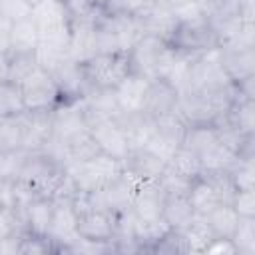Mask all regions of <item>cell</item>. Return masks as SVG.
Segmentation results:
<instances>
[{"label":"cell","mask_w":255,"mask_h":255,"mask_svg":"<svg viewBox=\"0 0 255 255\" xmlns=\"http://www.w3.org/2000/svg\"><path fill=\"white\" fill-rule=\"evenodd\" d=\"M84 76L92 90H114L129 72L128 52L96 54L82 62Z\"/></svg>","instance_id":"52a82bcc"},{"label":"cell","mask_w":255,"mask_h":255,"mask_svg":"<svg viewBox=\"0 0 255 255\" xmlns=\"http://www.w3.org/2000/svg\"><path fill=\"white\" fill-rule=\"evenodd\" d=\"M28 2H30V4H32V6H36V4H40V2H42V0H28Z\"/></svg>","instance_id":"db71d44e"},{"label":"cell","mask_w":255,"mask_h":255,"mask_svg":"<svg viewBox=\"0 0 255 255\" xmlns=\"http://www.w3.org/2000/svg\"><path fill=\"white\" fill-rule=\"evenodd\" d=\"M147 0H106L104 10L112 16H133Z\"/></svg>","instance_id":"7dc6e473"},{"label":"cell","mask_w":255,"mask_h":255,"mask_svg":"<svg viewBox=\"0 0 255 255\" xmlns=\"http://www.w3.org/2000/svg\"><path fill=\"white\" fill-rule=\"evenodd\" d=\"M205 253H225V255H237V253H235V247H233V243H231V239H227V237H215V239H213V241L207 245Z\"/></svg>","instance_id":"c3c4849f"},{"label":"cell","mask_w":255,"mask_h":255,"mask_svg":"<svg viewBox=\"0 0 255 255\" xmlns=\"http://www.w3.org/2000/svg\"><path fill=\"white\" fill-rule=\"evenodd\" d=\"M40 44V34H38V26L34 22L32 16L12 22V30H10V54L16 52H36Z\"/></svg>","instance_id":"f1b7e54d"},{"label":"cell","mask_w":255,"mask_h":255,"mask_svg":"<svg viewBox=\"0 0 255 255\" xmlns=\"http://www.w3.org/2000/svg\"><path fill=\"white\" fill-rule=\"evenodd\" d=\"M60 94H62V102H76V100H84L92 88L84 76V70H82V64L72 60V58H66L62 64H58L52 72H48Z\"/></svg>","instance_id":"8fae6325"},{"label":"cell","mask_w":255,"mask_h":255,"mask_svg":"<svg viewBox=\"0 0 255 255\" xmlns=\"http://www.w3.org/2000/svg\"><path fill=\"white\" fill-rule=\"evenodd\" d=\"M173 54H175V50L167 42H163L157 36L143 34L128 52L129 72L143 76L147 80L161 78V74L165 72Z\"/></svg>","instance_id":"7a4b0ae2"},{"label":"cell","mask_w":255,"mask_h":255,"mask_svg":"<svg viewBox=\"0 0 255 255\" xmlns=\"http://www.w3.org/2000/svg\"><path fill=\"white\" fill-rule=\"evenodd\" d=\"M40 66H38V60H36V54L34 52H16V54H10V76H8V80L14 82V84H22Z\"/></svg>","instance_id":"ab89813d"},{"label":"cell","mask_w":255,"mask_h":255,"mask_svg":"<svg viewBox=\"0 0 255 255\" xmlns=\"http://www.w3.org/2000/svg\"><path fill=\"white\" fill-rule=\"evenodd\" d=\"M237 159H239V157H237L229 147H225L221 141H217L213 147H209V149L199 157L203 169H229Z\"/></svg>","instance_id":"60d3db41"},{"label":"cell","mask_w":255,"mask_h":255,"mask_svg":"<svg viewBox=\"0 0 255 255\" xmlns=\"http://www.w3.org/2000/svg\"><path fill=\"white\" fill-rule=\"evenodd\" d=\"M135 22L139 24L143 34L149 36H157L163 42H169L175 26H177V16L175 10L171 6V2L167 0H147L135 14H133Z\"/></svg>","instance_id":"9c48e42d"},{"label":"cell","mask_w":255,"mask_h":255,"mask_svg":"<svg viewBox=\"0 0 255 255\" xmlns=\"http://www.w3.org/2000/svg\"><path fill=\"white\" fill-rule=\"evenodd\" d=\"M217 52H219L221 66L233 84L249 76H255V48L253 46L219 44Z\"/></svg>","instance_id":"4fadbf2b"},{"label":"cell","mask_w":255,"mask_h":255,"mask_svg":"<svg viewBox=\"0 0 255 255\" xmlns=\"http://www.w3.org/2000/svg\"><path fill=\"white\" fill-rule=\"evenodd\" d=\"M229 177L237 189H255V159H237L229 169Z\"/></svg>","instance_id":"7bdbcfd3"},{"label":"cell","mask_w":255,"mask_h":255,"mask_svg":"<svg viewBox=\"0 0 255 255\" xmlns=\"http://www.w3.org/2000/svg\"><path fill=\"white\" fill-rule=\"evenodd\" d=\"M62 145H64V151H66V165L68 163H78V161H88L92 157H96L100 151L90 128L86 129H80L78 133L62 139Z\"/></svg>","instance_id":"d4e9b609"},{"label":"cell","mask_w":255,"mask_h":255,"mask_svg":"<svg viewBox=\"0 0 255 255\" xmlns=\"http://www.w3.org/2000/svg\"><path fill=\"white\" fill-rule=\"evenodd\" d=\"M229 239L237 255H255V217H239V223Z\"/></svg>","instance_id":"f35d334b"},{"label":"cell","mask_w":255,"mask_h":255,"mask_svg":"<svg viewBox=\"0 0 255 255\" xmlns=\"http://www.w3.org/2000/svg\"><path fill=\"white\" fill-rule=\"evenodd\" d=\"M24 149V129L20 116L0 118V153Z\"/></svg>","instance_id":"836d02e7"},{"label":"cell","mask_w":255,"mask_h":255,"mask_svg":"<svg viewBox=\"0 0 255 255\" xmlns=\"http://www.w3.org/2000/svg\"><path fill=\"white\" fill-rule=\"evenodd\" d=\"M34 6L28 0H0V16L8 22H18L32 16Z\"/></svg>","instance_id":"f6af8a7d"},{"label":"cell","mask_w":255,"mask_h":255,"mask_svg":"<svg viewBox=\"0 0 255 255\" xmlns=\"http://www.w3.org/2000/svg\"><path fill=\"white\" fill-rule=\"evenodd\" d=\"M76 233L90 241L114 243V215L102 209H86L78 213Z\"/></svg>","instance_id":"e0dca14e"},{"label":"cell","mask_w":255,"mask_h":255,"mask_svg":"<svg viewBox=\"0 0 255 255\" xmlns=\"http://www.w3.org/2000/svg\"><path fill=\"white\" fill-rule=\"evenodd\" d=\"M149 82L151 80H147L143 76L128 74L114 88L116 102H118V108H120L122 114H135V112L143 110V102H145V94H147Z\"/></svg>","instance_id":"d6986e66"},{"label":"cell","mask_w":255,"mask_h":255,"mask_svg":"<svg viewBox=\"0 0 255 255\" xmlns=\"http://www.w3.org/2000/svg\"><path fill=\"white\" fill-rule=\"evenodd\" d=\"M233 86L229 76L225 74L219 52L217 48L199 56L191 58L189 72H187V88L185 90H195L203 94H215V92H225ZM183 92V90H181Z\"/></svg>","instance_id":"5b68a950"},{"label":"cell","mask_w":255,"mask_h":255,"mask_svg":"<svg viewBox=\"0 0 255 255\" xmlns=\"http://www.w3.org/2000/svg\"><path fill=\"white\" fill-rule=\"evenodd\" d=\"M185 129L187 124L177 112H169L159 118H153V135L147 141V147L167 159L173 149L181 147Z\"/></svg>","instance_id":"30bf717a"},{"label":"cell","mask_w":255,"mask_h":255,"mask_svg":"<svg viewBox=\"0 0 255 255\" xmlns=\"http://www.w3.org/2000/svg\"><path fill=\"white\" fill-rule=\"evenodd\" d=\"M120 126L124 128L128 141H129V149L131 147H141L147 145V141L153 135V118H149L143 112H135V114H122L118 118Z\"/></svg>","instance_id":"cb8c5ba5"},{"label":"cell","mask_w":255,"mask_h":255,"mask_svg":"<svg viewBox=\"0 0 255 255\" xmlns=\"http://www.w3.org/2000/svg\"><path fill=\"white\" fill-rule=\"evenodd\" d=\"M239 131L247 135H255V100H239L235 98L229 106V110L219 118Z\"/></svg>","instance_id":"f546056e"},{"label":"cell","mask_w":255,"mask_h":255,"mask_svg":"<svg viewBox=\"0 0 255 255\" xmlns=\"http://www.w3.org/2000/svg\"><path fill=\"white\" fill-rule=\"evenodd\" d=\"M231 207L239 217H255V189H237L231 199Z\"/></svg>","instance_id":"bcb514c9"},{"label":"cell","mask_w":255,"mask_h":255,"mask_svg":"<svg viewBox=\"0 0 255 255\" xmlns=\"http://www.w3.org/2000/svg\"><path fill=\"white\" fill-rule=\"evenodd\" d=\"M100 24L112 34V38L118 44L120 52H129L131 46L143 36L139 24L135 22L133 16H112V14H104V18L100 20Z\"/></svg>","instance_id":"44dd1931"},{"label":"cell","mask_w":255,"mask_h":255,"mask_svg":"<svg viewBox=\"0 0 255 255\" xmlns=\"http://www.w3.org/2000/svg\"><path fill=\"white\" fill-rule=\"evenodd\" d=\"M203 217H205V221L211 227L215 237H227L229 239L233 235L237 223H239V215H237V211L229 203H217Z\"/></svg>","instance_id":"1f68e13d"},{"label":"cell","mask_w":255,"mask_h":255,"mask_svg":"<svg viewBox=\"0 0 255 255\" xmlns=\"http://www.w3.org/2000/svg\"><path fill=\"white\" fill-rule=\"evenodd\" d=\"M217 131L215 126L209 124H199V126H187L181 147L189 149L191 153H195L197 157H201L209 147H213L217 143Z\"/></svg>","instance_id":"4dcf8cb0"},{"label":"cell","mask_w":255,"mask_h":255,"mask_svg":"<svg viewBox=\"0 0 255 255\" xmlns=\"http://www.w3.org/2000/svg\"><path fill=\"white\" fill-rule=\"evenodd\" d=\"M122 163L124 169L133 179L141 181V179H157L163 173L167 159L155 153L153 149H149L147 145H141V147H131L128 155L122 159Z\"/></svg>","instance_id":"5bb4252c"},{"label":"cell","mask_w":255,"mask_h":255,"mask_svg":"<svg viewBox=\"0 0 255 255\" xmlns=\"http://www.w3.org/2000/svg\"><path fill=\"white\" fill-rule=\"evenodd\" d=\"M167 2H169V0H167Z\"/></svg>","instance_id":"9f6ffc18"},{"label":"cell","mask_w":255,"mask_h":255,"mask_svg":"<svg viewBox=\"0 0 255 255\" xmlns=\"http://www.w3.org/2000/svg\"><path fill=\"white\" fill-rule=\"evenodd\" d=\"M10 76V54H0V82Z\"/></svg>","instance_id":"816d5d0a"},{"label":"cell","mask_w":255,"mask_h":255,"mask_svg":"<svg viewBox=\"0 0 255 255\" xmlns=\"http://www.w3.org/2000/svg\"><path fill=\"white\" fill-rule=\"evenodd\" d=\"M20 90H22V100H24L26 112L54 110L62 102V94H60L54 78L46 70H42V68L32 72L20 84Z\"/></svg>","instance_id":"ba28073f"},{"label":"cell","mask_w":255,"mask_h":255,"mask_svg":"<svg viewBox=\"0 0 255 255\" xmlns=\"http://www.w3.org/2000/svg\"><path fill=\"white\" fill-rule=\"evenodd\" d=\"M66 171L76 191H96L116 179L124 171V163L122 159H116L112 155L98 153L88 161L68 163Z\"/></svg>","instance_id":"3957f363"},{"label":"cell","mask_w":255,"mask_h":255,"mask_svg":"<svg viewBox=\"0 0 255 255\" xmlns=\"http://www.w3.org/2000/svg\"><path fill=\"white\" fill-rule=\"evenodd\" d=\"M169 231V225L163 221V217L157 219H137L133 221V239L137 243L139 253L149 251L153 253V247L163 239V235Z\"/></svg>","instance_id":"484cf974"},{"label":"cell","mask_w":255,"mask_h":255,"mask_svg":"<svg viewBox=\"0 0 255 255\" xmlns=\"http://www.w3.org/2000/svg\"><path fill=\"white\" fill-rule=\"evenodd\" d=\"M157 181H159L165 197H169V195H187L189 189H191V183H193V179L177 175L169 169H163V173L157 177Z\"/></svg>","instance_id":"ee69618b"},{"label":"cell","mask_w":255,"mask_h":255,"mask_svg":"<svg viewBox=\"0 0 255 255\" xmlns=\"http://www.w3.org/2000/svg\"><path fill=\"white\" fill-rule=\"evenodd\" d=\"M177 100H179V92L167 80L155 78V80L149 82L141 112L147 114L149 118H159L163 114L175 112L177 110Z\"/></svg>","instance_id":"ffe728a7"},{"label":"cell","mask_w":255,"mask_h":255,"mask_svg":"<svg viewBox=\"0 0 255 255\" xmlns=\"http://www.w3.org/2000/svg\"><path fill=\"white\" fill-rule=\"evenodd\" d=\"M199 177L209 183V187L215 191L219 203L231 205V199L235 195V185H233L227 169H201Z\"/></svg>","instance_id":"74e56055"},{"label":"cell","mask_w":255,"mask_h":255,"mask_svg":"<svg viewBox=\"0 0 255 255\" xmlns=\"http://www.w3.org/2000/svg\"><path fill=\"white\" fill-rule=\"evenodd\" d=\"M137 179H133L126 169L112 179L108 185L102 187V201L104 209L110 211L112 215H118L122 211L131 209V199H133V189H135Z\"/></svg>","instance_id":"ac0fdd59"},{"label":"cell","mask_w":255,"mask_h":255,"mask_svg":"<svg viewBox=\"0 0 255 255\" xmlns=\"http://www.w3.org/2000/svg\"><path fill=\"white\" fill-rule=\"evenodd\" d=\"M24 100L20 84H14L10 80L0 82V118H12L24 114Z\"/></svg>","instance_id":"8d00e7d4"},{"label":"cell","mask_w":255,"mask_h":255,"mask_svg":"<svg viewBox=\"0 0 255 255\" xmlns=\"http://www.w3.org/2000/svg\"><path fill=\"white\" fill-rule=\"evenodd\" d=\"M90 131L100 147L102 153L112 155L116 159H124L129 151V141L128 135L124 131V128L120 126L118 120H104L98 122L94 126H90Z\"/></svg>","instance_id":"2e32d148"},{"label":"cell","mask_w":255,"mask_h":255,"mask_svg":"<svg viewBox=\"0 0 255 255\" xmlns=\"http://www.w3.org/2000/svg\"><path fill=\"white\" fill-rule=\"evenodd\" d=\"M10 30L12 22L0 16V54H10Z\"/></svg>","instance_id":"f907efd6"},{"label":"cell","mask_w":255,"mask_h":255,"mask_svg":"<svg viewBox=\"0 0 255 255\" xmlns=\"http://www.w3.org/2000/svg\"><path fill=\"white\" fill-rule=\"evenodd\" d=\"M72 24H98L106 10L104 4H98L96 0H66Z\"/></svg>","instance_id":"e575fe53"},{"label":"cell","mask_w":255,"mask_h":255,"mask_svg":"<svg viewBox=\"0 0 255 255\" xmlns=\"http://www.w3.org/2000/svg\"><path fill=\"white\" fill-rule=\"evenodd\" d=\"M237 16L241 22H255V0H239Z\"/></svg>","instance_id":"681fc988"},{"label":"cell","mask_w":255,"mask_h":255,"mask_svg":"<svg viewBox=\"0 0 255 255\" xmlns=\"http://www.w3.org/2000/svg\"><path fill=\"white\" fill-rule=\"evenodd\" d=\"M187 199H189V203H191L195 215H205L207 211H211V209L219 203L215 191H213V189L209 187V183L203 181L201 177H195V179H193L191 189H189V193H187Z\"/></svg>","instance_id":"d590c367"},{"label":"cell","mask_w":255,"mask_h":255,"mask_svg":"<svg viewBox=\"0 0 255 255\" xmlns=\"http://www.w3.org/2000/svg\"><path fill=\"white\" fill-rule=\"evenodd\" d=\"M171 6H179V4H201L203 0H169Z\"/></svg>","instance_id":"f5cc1de1"},{"label":"cell","mask_w":255,"mask_h":255,"mask_svg":"<svg viewBox=\"0 0 255 255\" xmlns=\"http://www.w3.org/2000/svg\"><path fill=\"white\" fill-rule=\"evenodd\" d=\"M54 217V201L50 197H34L26 205V231L48 237Z\"/></svg>","instance_id":"7402d4cb"},{"label":"cell","mask_w":255,"mask_h":255,"mask_svg":"<svg viewBox=\"0 0 255 255\" xmlns=\"http://www.w3.org/2000/svg\"><path fill=\"white\" fill-rule=\"evenodd\" d=\"M68 173L66 165L56 161L44 151H30L18 177L16 185L28 197H54L64 185Z\"/></svg>","instance_id":"6da1fadb"},{"label":"cell","mask_w":255,"mask_h":255,"mask_svg":"<svg viewBox=\"0 0 255 255\" xmlns=\"http://www.w3.org/2000/svg\"><path fill=\"white\" fill-rule=\"evenodd\" d=\"M96 2H98V4H104V2H106V0H96Z\"/></svg>","instance_id":"11a10c76"},{"label":"cell","mask_w":255,"mask_h":255,"mask_svg":"<svg viewBox=\"0 0 255 255\" xmlns=\"http://www.w3.org/2000/svg\"><path fill=\"white\" fill-rule=\"evenodd\" d=\"M16 253H22V255H44V253H56V247H54V241L50 237H42V235L30 233V231H22V233H18Z\"/></svg>","instance_id":"b9f144b4"},{"label":"cell","mask_w":255,"mask_h":255,"mask_svg":"<svg viewBox=\"0 0 255 255\" xmlns=\"http://www.w3.org/2000/svg\"><path fill=\"white\" fill-rule=\"evenodd\" d=\"M32 18L38 26L40 42L68 46L72 18H70L66 0H42L40 4L34 6Z\"/></svg>","instance_id":"8992f818"},{"label":"cell","mask_w":255,"mask_h":255,"mask_svg":"<svg viewBox=\"0 0 255 255\" xmlns=\"http://www.w3.org/2000/svg\"><path fill=\"white\" fill-rule=\"evenodd\" d=\"M165 169H169V171H173L177 175H183L187 179H195V177H199L203 167H201V161H199V157L195 153H191L185 147H177L167 157Z\"/></svg>","instance_id":"d6a6232c"},{"label":"cell","mask_w":255,"mask_h":255,"mask_svg":"<svg viewBox=\"0 0 255 255\" xmlns=\"http://www.w3.org/2000/svg\"><path fill=\"white\" fill-rule=\"evenodd\" d=\"M24 129V149L42 151L54 135V110H34L20 114Z\"/></svg>","instance_id":"7c38bea8"},{"label":"cell","mask_w":255,"mask_h":255,"mask_svg":"<svg viewBox=\"0 0 255 255\" xmlns=\"http://www.w3.org/2000/svg\"><path fill=\"white\" fill-rule=\"evenodd\" d=\"M68 54L76 62H86L96 56V26L94 24H72L68 38Z\"/></svg>","instance_id":"603a6c76"},{"label":"cell","mask_w":255,"mask_h":255,"mask_svg":"<svg viewBox=\"0 0 255 255\" xmlns=\"http://www.w3.org/2000/svg\"><path fill=\"white\" fill-rule=\"evenodd\" d=\"M163 221L169 225L173 231H181L189 225V221L195 217V211L187 199V195H169L163 199V209H161Z\"/></svg>","instance_id":"4316f807"},{"label":"cell","mask_w":255,"mask_h":255,"mask_svg":"<svg viewBox=\"0 0 255 255\" xmlns=\"http://www.w3.org/2000/svg\"><path fill=\"white\" fill-rule=\"evenodd\" d=\"M165 193L157 179H141L135 183L133 199H131V213L137 219H157L161 217Z\"/></svg>","instance_id":"9a60e30c"},{"label":"cell","mask_w":255,"mask_h":255,"mask_svg":"<svg viewBox=\"0 0 255 255\" xmlns=\"http://www.w3.org/2000/svg\"><path fill=\"white\" fill-rule=\"evenodd\" d=\"M167 44L179 54L199 56V54L219 48V36L215 32V28L211 26V22L205 16H201L195 20L177 22Z\"/></svg>","instance_id":"277c9868"},{"label":"cell","mask_w":255,"mask_h":255,"mask_svg":"<svg viewBox=\"0 0 255 255\" xmlns=\"http://www.w3.org/2000/svg\"><path fill=\"white\" fill-rule=\"evenodd\" d=\"M179 233H181V239H183L185 253H205L207 245L215 239V235H213V231L207 225L203 215H195L189 221V225L185 229H181Z\"/></svg>","instance_id":"83f0119b"}]
</instances>
